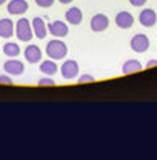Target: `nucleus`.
Here are the masks:
<instances>
[{"mask_svg":"<svg viewBox=\"0 0 157 160\" xmlns=\"http://www.w3.org/2000/svg\"><path fill=\"white\" fill-rule=\"evenodd\" d=\"M46 54L51 60H62L68 54V46L60 39H53L46 45Z\"/></svg>","mask_w":157,"mask_h":160,"instance_id":"obj_1","label":"nucleus"},{"mask_svg":"<svg viewBox=\"0 0 157 160\" xmlns=\"http://www.w3.org/2000/svg\"><path fill=\"white\" fill-rule=\"evenodd\" d=\"M14 34L17 36V39L20 42H29V40L34 37L33 34V28H31V22L28 19H20L16 23V28H14Z\"/></svg>","mask_w":157,"mask_h":160,"instance_id":"obj_2","label":"nucleus"},{"mask_svg":"<svg viewBox=\"0 0 157 160\" xmlns=\"http://www.w3.org/2000/svg\"><path fill=\"white\" fill-rule=\"evenodd\" d=\"M60 74L65 80H74L78 76V63L76 60H65L60 66Z\"/></svg>","mask_w":157,"mask_h":160,"instance_id":"obj_3","label":"nucleus"},{"mask_svg":"<svg viewBox=\"0 0 157 160\" xmlns=\"http://www.w3.org/2000/svg\"><path fill=\"white\" fill-rule=\"evenodd\" d=\"M46 29H48L49 34L54 36L56 39H62V37L68 36V32H69L68 25H66L65 22H62V20H54V22H51V23L46 26Z\"/></svg>","mask_w":157,"mask_h":160,"instance_id":"obj_4","label":"nucleus"},{"mask_svg":"<svg viewBox=\"0 0 157 160\" xmlns=\"http://www.w3.org/2000/svg\"><path fill=\"white\" fill-rule=\"evenodd\" d=\"M131 49L134 51V52H139V54H142V52H145V51H148V48H149V39L145 36V34H136L133 39H131Z\"/></svg>","mask_w":157,"mask_h":160,"instance_id":"obj_5","label":"nucleus"},{"mask_svg":"<svg viewBox=\"0 0 157 160\" xmlns=\"http://www.w3.org/2000/svg\"><path fill=\"white\" fill-rule=\"evenodd\" d=\"M3 69L8 76H22L25 72V65H23V62L16 59L6 60L3 63Z\"/></svg>","mask_w":157,"mask_h":160,"instance_id":"obj_6","label":"nucleus"},{"mask_svg":"<svg viewBox=\"0 0 157 160\" xmlns=\"http://www.w3.org/2000/svg\"><path fill=\"white\" fill-rule=\"evenodd\" d=\"M108 25H109V19L105 14H96V16H93V19L89 22V26H91V29L94 32L105 31L108 28Z\"/></svg>","mask_w":157,"mask_h":160,"instance_id":"obj_7","label":"nucleus"},{"mask_svg":"<svg viewBox=\"0 0 157 160\" xmlns=\"http://www.w3.org/2000/svg\"><path fill=\"white\" fill-rule=\"evenodd\" d=\"M28 8H29V5H28L26 0H11V2L8 3V6H6L8 12L13 14V16L25 14V12L28 11Z\"/></svg>","mask_w":157,"mask_h":160,"instance_id":"obj_8","label":"nucleus"},{"mask_svg":"<svg viewBox=\"0 0 157 160\" xmlns=\"http://www.w3.org/2000/svg\"><path fill=\"white\" fill-rule=\"evenodd\" d=\"M31 28H33V34L37 37V39H45L46 37V23L42 17H34L31 22Z\"/></svg>","mask_w":157,"mask_h":160,"instance_id":"obj_9","label":"nucleus"},{"mask_svg":"<svg viewBox=\"0 0 157 160\" xmlns=\"http://www.w3.org/2000/svg\"><path fill=\"white\" fill-rule=\"evenodd\" d=\"M133 23H134V17L128 11H120L116 16V25L122 29H129L133 26Z\"/></svg>","mask_w":157,"mask_h":160,"instance_id":"obj_10","label":"nucleus"},{"mask_svg":"<svg viewBox=\"0 0 157 160\" xmlns=\"http://www.w3.org/2000/svg\"><path fill=\"white\" fill-rule=\"evenodd\" d=\"M139 22H140L143 26H146V28L154 26V25H156V22H157L156 11H153V9H149V8L143 9V11L140 12V16H139Z\"/></svg>","mask_w":157,"mask_h":160,"instance_id":"obj_11","label":"nucleus"},{"mask_svg":"<svg viewBox=\"0 0 157 160\" xmlns=\"http://www.w3.org/2000/svg\"><path fill=\"white\" fill-rule=\"evenodd\" d=\"M25 59L26 62H29V63H39L40 60H42V51H40V48L37 45H29V46H26L25 48Z\"/></svg>","mask_w":157,"mask_h":160,"instance_id":"obj_12","label":"nucleus"},{"mask_svg":"<svg viewBox=\"0 0 157 160\" xmlns=\"http://www.w3.org/2000/svg\"><path fill=\"white\" fill-rule=\"evenodd\" d=\"M14 36V22L11 19H0V37L9 39Z\"/></svg>","mask_w":157,"mask_h":160,"instance_id":"obj_13","label":"nucleus"},{"mask_svg":"<svg viewBox=\"0 0 157 160\" xmlns=\"http://www.w3.org/2000/svg\"><path fill=\"white\" fill-rule=\"evenodd\" d=\"M82 19H83V14H82L80 8L73 6V8H69V9L65 12V20H66L69 25H78V23L82 22Z\"/></svg>","mask_w":157,"mask_h":160,"instance_id":"obj_14","label":"nucleus"},{"mask_svg":"<svg viewBox=\"0 0 157 160\" xmlns=\"http://www.w3.org/2000/svg\"><path fill=\"white\" fill-rule=\"evenodd\" d=\"M57 69H59V66H57L56 60H45V62L40 63V71L45 76H49L51 77V76H54L57 72Z\"/></svg>","mask_w":157,"mask_h":160,"instance_id":"obj_15","label":"nucleus"},{"mask_svg":"<svg viewBox=\"0 0 157 160\" xmlns=\"http://www.w3.org/2000/svg\"><path fill=\"white\" fill-rule=\"evenodd\" d=\"M142 69V63L139 60H126L122 66V72L123 74H131V72H137Z\"/></svg>","mask_w":157,"mask_h":160,"instance_id":"obj_16","label":"nucleus"},{"mask_svg":"<svg viewBox=\"0 0 157 160\" xmlns=\"http://www.w3.org/2000/svg\"><path fill=\"white\" fill-rule=\"evenodd\" d=\"M3 54L6 57H17L20 54V46L14 42H6L3 45Z\"/></svg>","mask_w":157,"mask_h":160,"instance_id":"obj_17","label":"nucleus"},{"mask_svg":"<svg viewBox=\"0 0 157 160\" xmlns=\"http://www.w3.org/2000/svg\"><path fill=\"white\" fill-rule=\"evenodd\" d=\"M37 85H39V86H45V85H49V86H53V85H56V82L51 79L49 76H46V77H42V79L37 82Z\"/></svg>","mask_w":157,"mask_h":160,"instance_id":"obj_18","label":"nucleus"},{"mask_svg":"<svg viewBox=\"0 0 157 160\" xmlns=\"http://www.w3.org/2000/svg\"><path fill=\"white\" fill-rule=\"evenodd\" d=\"M36 2V5L40 6V8H49V6H53V3H54V0H34Z\"/></svg>","mask_w":157,"mask_h":160,"instance_id":"obj_19","label":"nucleus"},{"mask_svg":"<svg viewBox=\"0 0 157 160\" xmlns=\"http://www.w3.org/2000/svg\"><path fill=\"white\" fill-rule=\"evenodd\" d=\"M89 82H94V77L89 74H83L78 77V83H89Z\"/></svg>","mask_w":157,"mask_h":160,"instance_id":"obj_20","label":"nucleus"},{"mask_svg":"<svg viewBox=\"0 0 157 160\" xmlns=\"http://www.w3.org/2000/svg\"><path fill=\"white\" fill-rule=\"evenodd\" d=\"M0 83L13 85V79H11V76H8V74H2V76H0Z\"/></svg>","mask_w":157,"mask_h":160,"instance_id":"obj_21","label":"nucleus"},{"mask_svg":"<svg viewBox=\"0 0 157 160\" xmlns=\"http://www.w3.org/2000/svg\"><path fill=\"white\" fill-rule=\"evenodd\" d=\"M129 3H131L133 6H137V8H140V6H143V5L146 3V0H129Z\"/></svg>","mask_w":157,"mask_h":160,"instance_id":"obj_22","label":"nucleus"},{"mask_svg":"<svg viewBox=\"0 0 157 160\" xmlns=\"http://www.w3.org/2000/svg\"><path fill=\"white\" fill-rule=\"evenodd\" d=\"M156 65H157V60H149V62L146 63V66H148V68H151V66H156Z\"/></svg>","mask_w":157,"mask_h":160,"instance_id":"obj_23","label":"nucleus"},{"mask_svg":"<svg viewBox=\"0 0 157 160\" xmlns=\"http://www.w3.org/2000/svg\"><path fill=\"white\" fill-rule=\"evenodd\" d=\"M59 2L62 3V5H68V3H71L73 0H59Z\"/></svg>","mask_w":157,"mask_h":160,"instance_id":"obj_24","label":"nucleus"},{"mask_svg":"<svg viewBox=\"0 0 157 160\" xmlns=\"http://www.w3.org/2000/svg\"><path fill=\"white\" fill-rule=\"evenodd\" d=\"M3 3H6V0H0V5H3Z\"/></svg>","mask_w":157,"mask_h":160,"instance_id":"obj_25","label":"nucleus"}]
</instances>
